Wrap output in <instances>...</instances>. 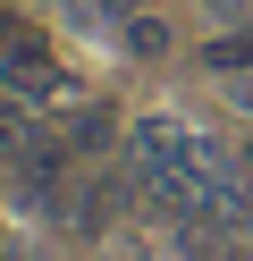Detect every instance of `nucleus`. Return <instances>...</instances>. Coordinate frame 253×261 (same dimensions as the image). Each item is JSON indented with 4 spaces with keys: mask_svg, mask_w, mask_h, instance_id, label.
I'll list each match as a JSON object with an SVG mask.
<instances>
[{
    "mask_svg": "<svg viewBox=\"0 0 253 261\" xmlns=\"http://www.w3.org/2000/svg\"><path fill=\"white\" fill-rule=\"evenodd\" d=\"M0 93H17V101H34V110H67V101H76V76L59 68L51 34L17 25V34L0 42Z\"/></svg>",
    "mask_w": 253,
    "mask_h": 261,
    "instance_id": "obj_1",
    "label": "nucleus"
},
{
    "mask_svg": "<svg viewBox=\"0 0 253 261\" xmlns=\"http://www.w3.org/2000/svg\"><path fill=\"white\" fill-rule=\"evenodd\" d=\"M59 135H67V152H76V160H101L110 143H127V118H118V110L101 101V93H93V101L76 93V101L59 110Z\"/></svg>",
    "mask_w": 253,
    "mask_h": 261,
    "instance_id": "obj_2",
    "label": "nucleus"
},
{
    "mask_svg": "<svg viewBox=\"0 0 253 261\" xmlns=\"http://www.w3.org/2000/svg\"><path fill=\"white\" fill-rule=\"evenodd\" d=\"M34 135H42V110H34V101H17V93H0V169H17Z\"/></svg>",
    "mask_w": 253,
    "mask_h": 261,
    "instance_id": "obj_3",
    "label": "nucleus"
},
{
    "mask_svg": "<svg viewBox=\"0 0 253 261\" xmlns=\"http://www.w3.org/2000/svg\"><path fill=\"white\" fill-rule=\"evenodd\" d=\"M118 42H127V59H169V51H177V25L152 17V9H135V17L118 25Z\"/></svg>",
    "mask_w": 253,
    "mask_h": 261,
    "instance_id": "obj_4",
    "label": "nucleus"
},
{
    "mask_svg": "<svg viewBox=\"0 0 253 261\" xmlns=\"http://www.w3.org/2000/svg\"><path fill=\"white\" fill-rule=\"evenodd\" d=\"M202 68L211 76H245L253 68V25H219V34L202 42Z\"/></svg>",
    "mask_w": 253,
    "mask_h": 261,
    "instance_id": "obj_5",
    "label": "nucleus"
},
{
    "mask_svg": "<svg viewBox=\"0 0 253 261\" xmlns=\"http://www.w3.org/2000/svg\"><path fill=\"white\" fill-rule=\"evenodd\" d=\"M135 9H144V0H76V9H67V25H76V34H118Z\"/></svg>",
    "mask_w": 253,
    "mask_h": 261,
    "instance_id": "obj_6",
    "label": "nucleus"
},
{
    "mask_svg": "<svg viewBox=\"0 0 253 261\" xmlns=\"http://www.w3.org/2000/svg\"><path fill=\"white\" fill-rule=\"evenodd\" d=\"M93 261H152V244L135 236V227H110V236L93 244Z\"/></svg>",
    "mask_w": 253,
    "mask_h": 261,
    "instance_id": "obj_7",
    "label": "nucleus"
},
{
    "mask_svg": "<svg viewBox=\"0 0 253 261\" xmlns=\"http://www.w3.org/2000/svg\"><path fill=\"white\" fill-rule=\"evenodd\" d=\"M211 17H219V25H245V17H253V0H211Z\"/></svg>",
    "mask_w": 253,
    "mask_h": 261,
    "instance_id": "obj_8",
    "label": "nucleus"
},
{
    "mask_svg": "<svg viewBox=\"0 0 253 261\" xmlns=\"http://www.w3.org/2000/svg\"><path fill=\"white\" fill-rule=\"evenodd\" d=\"M236 110H245V118H253V76H236Z\"/></svg>",
    "mask_w": 253,
    "mask_h": 261,
    "instance_id": "obj_9",
    "label": "nucleus"
},
{
    "mask_svg": "<svg viewBox=\"0 0 253 261\" xmlns=\"http://www.w3.org/2000/svg\"><path fill=\"white\" fill-rule=\"evenodd\" d=\"M42 9H59V17H67V9H76V0H42Z\"/></svg>",
    "mask_w": 253,
    "mask_h": 261,
    "instance_id": "obj_10",
    "label": "nucleus"
}]
</instances>
